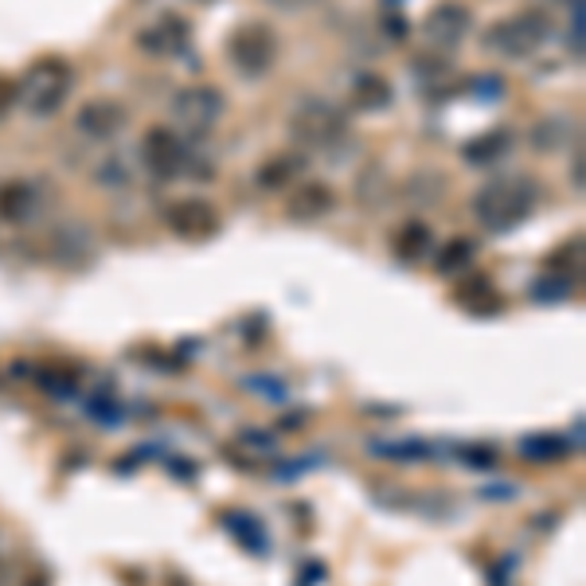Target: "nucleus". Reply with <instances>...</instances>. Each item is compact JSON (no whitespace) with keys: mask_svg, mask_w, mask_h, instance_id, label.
Listing matches in <instances>:
<instances>
[{"mask_svg":"<svg viewBox=\"0 0 586 586\" xmlns=\"http://www.w3.org/2000/svg\"><path fill=\"white\" fill-rule=\"evenodd\" d=\"M267 4H274V9H282V12H302V9H310V4H317V0H267Z\"/></svg>","mask_w":586,"mask_h":586,"instance_id":"26","label":"nucleus"},{"mask_svg":"<svg viewBox=\"0 0 586 586\" xmlns=\"http://www.w3.org/2000/svg\"><path fill=\"white\" fill-rule=\"evenodd\" d=\"M474 28V17L462 0H438L423 17V40L431 52H457Z\"/></svg>","mask_w":586,"mask_h":586,"instance_id":"7","label":"nucleus"},{"mask_svg":"<svg viewBox=\"0 0 586 586\" xmlns=\"http://www.w3.org/2000/svg\"><path fill=\"white\" fill-rule=\"evenodd\" d=\"M454 302L462 305L466 313H474V317H492V313H500V293L492 290V282L489 278H466V282L457 285L454 290Z\"/></svg>","mask_w":586,"mask_h":586,"instance_id":"17","label":"nucleus"},{"mask_svg":"<svg viewBox=\"0 0 586 586\" xmlns=\"http://www.w3.org/2000/svg\"><path fill=\"white\" fill-rule=\"evenodd\" d=\"M517 449L524 462H540V466H547V462H560V457L571 454V442L560 438V434H528V438H520Z\"/></svg>","mask_w":586,"mask_h":586,"instance_id":"18","label":"nucleus"},{"mask_svg":"<svg viewBox=\"0 0 586 586\" xmlns=\"http://www.w3.org/2000/svg\"><path fill=\"white\" fill-rule=\"evenodd\" d=\"M348 102L360 113H380V110H391L395 90H391V83L380 70H360V75L352 78V87H348Z\"/></svg>","mask_w":586,"mask_h":586,"instance_id":"13","label":"nucleus"},{"mask_svg":"<svg viewBox=\"0 0 586 586\" xmlns=\"http://www.w3.org/2000/svg\"><path fill=\"white\" fill-rule=\"evenodd\" d=\"M333 207H337V192H333V184L297 181L290 188V199H285V216H290L293 224H317V219H325Z\"/></svg>","mask_w":586,"mask_h":586,"instance_id":"11","label":"nucleus"},{"mask_svg":"<svg viewBox=\"0 0 586 586\" xmlns=\"http://www.w3.org/2000/svg\"><path fill=\"white\" fill-rule=\"evenodd\" d=\"M380 454H388V457H426V449L419 446V442H406V446H380Z\"/></svg>","mask_w":586,"mask_h":586,"instance_id":"25","label":"nucleus"},{"mask_svg":"<svg viewBox=\"0 0 586 586\" xmlns=\"http://www.w3.org/2000/svg\"><path fill=\"white\" fill-rule=\"evenodd\" d=\"M282 426H285V431H302V426H305V414H285Z\"/></svg>","mask_w":586,"mask_h":586,"instance_id":"27","label":"nucleus"},{"mask_svg":"<svg viewBox=\"0 0 586 586\" xmlns=\"http://www.w3.org/2000/svg\"><path fill=\"white\" fill-rule=\"evenodd\" d=\"M305 169H310V161H305L302 153H274L259 164L254 181H259V188H267V192H282V188H290V184L302 181Z\"/></svg>","mask_w":586,"mask_h":586,"instance_id":"15","label":"nucleus"},{"mask_svg":"<svg viewBox=\"0 0 586 586\" xmlns=\"http://www.w3.org/2000/svg\"><path fill=\"white\" fill-rule=\"evenodd\" d=\"M290 133L305 149H337L348 138V118L325 98H302L290 113Z\"/></svg>","mask_w":586,"mask_h":586,"instance_id":"5","label":"nucleus"},{"mask_svg":"<svg viewBox=\"0 0 586 586\" xmlns=\"http://www.w3.org/2000/svg\"><path fill=\"white\" fill-rule=\"evenodd\" d=\"M224 528H227V532L239 535L247 552L267 555V535H262V528L254 524V520H250V517H242V512H224Z\"/></svg>","mask_w":586,"mask_h":586,"instance_id":"21","label":"nucleus"},{"mask_svg":"<svg viewBox=\"0 0 586 586\" xmlns=\"http://www.w3.org/2000/svg\"><path fill=\"white\" fill-rule=\"evenodd\" d=\"M126 121H130V113H126L121 102H113V98H90V102L78 106L75 130L87 141H113L126 130Z\"/></svg>","mask_w":586,"mask_h":586,"instance_id":"10","label":"nucleus"},{"mask_svg":"<svg viewBox=\"0 0 586 586\" xmlns=\"http://www.w3.org/2000/svg\"><path fill=\"white\" fill-rule=\"evenodd\" d=\"M431 247H434V235L423 219H406V224H399L395 231H391V254H395L399 262H406V267L423 262L426 254H431Z\"/></svg>","mask_w":586,"mask_h":586,"instance_id":"16","label":"nucleus"},{"mask_svg":"<svg viewBox=\"0 0 586 586\" xmlns=\"http://www.w3.org/2000/svg\"><path fill=\"white\" fill-rule=\"evenodd\" d=\"M164 224H169V231L184 242H211L219 231H224L219 207L211 204V199H199V196L173 199V204L164 207Z\"/></svg>","mask_w":586,"mask_h":586,"instance_id":"6","label":"nucleus"},{"mask_svg":"<svg viewBox=\"0 0 586 586\" xmlns=\"http://www.w3.org/2000/svg\"><path fill=\"white\" fill-rule=\"evenodd\" d=\"M141 161H145V169L153 176L173 181L184 164H188V145H184L173 130H164V126H149L145 138H141Z\"/></svg>","mask_w":586,"mask_h":586,"instance_id":"9","label":"nucleus"},{"mask_svg":"<svg viewBox=\"0 0 586 586\" xmlns=\"http://www.w3.org/2000/svg\"><path fill=\"white\" fill-rule=\"evenodd\" d=\"M70 87H75V67L63 55H44L20 75L17 83V102L24 106L32 118H52L63 110Z\"/></svg>","mask_w":586,"mask_h":586,"instance_id":"3","label":"nucleus"},{"mask_svg":"<svg viewBox=\"0 0 586 586\" xmlns=\"http://www.w3.org/2000/svg\"><path fill=\"white\" fill-rule=\"evenodd\" d=\"M40 211V188L32 181H9L0 184V219L9 227H20Z\"/></svg>","mask_w":586,"mask_h":586,"instance_id":"14","label":"nucleus"},{"mask_svg":"<svg viewBox=\"0 0 586 586\" xmlns=\"http://www.w3.org/2000/svg\"><path fill=\"white\" fill-rule=\"evenodd\" d=\"M509 149H512V133L492 130V133H485V138L469 141L462 153H466V161H474V164H492V161H500V156L509 153Z\"/></svg>","mask_w":586,"mask_h":586,"instance_id":"19","label":"nucleus"},{"mask_svg":"<svg viewBox=\"0 0 586 586\" xmlns=\"http://www.w3.org/2000/svg\"><path fill=\"white\" fill-rule=\"evenodd\" d=\"M469 262H477L474 242H469V239H449L446 247L438 250V262H434V270H438V274H462Z\"/></svg>","mask_w":586,"mask_h":586,"instance_id":"20","label":"nucleus"},{"mask_svg":"<svg viewBox=\"0 0 586 586\" xmlns=\"http://www.w3.org/2000/svg\"><path fill=\"white\" fill-rule=\"evenodd\" d=\"M169 586H188V583H184L181 575H169Z\"/></svg>","mask_w":586,"mask_h":586,"instance_id":"28","label":"nucleus"},{"mask_svg":"<svg viewBox=\"0 0 586 586\" xmlns=\"http://www.w3.org/2000/svg\"><path fill=\"white\" fill-rule=\"evenodd\" d=\"M199 4H211V0H199Z\"/></svg>","mask_w":586,"mask_h":586,"instance_id":"29","label":"nucleus"},{"mask_svg":"<svg viewBox=\"0 0 586 586\" xmlns=\"http://www.w3.org/2000/svg\"><path fill=\"white\" fill-rule=\"evenodd\" d=\"M571 290H575V282H571L567 274L540 278V282L532 285V302H563V297H567Z\"/></svg>","mask_w":586,"mask_h":586,"instance_id":"24","label":"nucleus"},{"mask_svg":"<svg viewBox=\"0 0 586 586\" xmlns=\"http://www.w3.org/2000/svg\"><path fill=\"white\" fill-rule=\"evenodd\" d=\"M555 35V17L547 9H520L512 17H500L485 28L481 44L485 52L500 55V59L520 63L532 59L535 52L547 47V40Z\"/></svg>","mask_w":586,"mask_h":586,"instance_id":"2","label":"nucleus"},{"mask_svg":"<svg viewBox=\"0 0 586 586\" xmlns=\"http://www.w3.org/2000/svg\"><path fill=\"white\" fill-rule=\"evenodd\" d=\"M227 110V98L219 87H207V83H196V87H184L181 95L173 98V113L176 121H184L192 133L211 130Z\"/></svg>","mask_w":586,"mask_h":586,"instance_id":"8","label":"nucleus"},{"mask_svg":"<svg viewBox=\"0 0 586 586\" xmlns=\"http://www.w3.org/2000/svg\"><path fill=\"white\" fill-rule=\"evenodd\" d=\"M563 138H571V130H567V121L563 118H547V121H540L532 130V145L535 149H543V153H552V149H560L563 145Z\"/></svg>","mask_w":586,"mask_h":586,"instance_id":"23","label":"nucleus"},{"mask_svg":"<svg viewBox=\"0 0 586 586\" xmlns=\"http://www.w3.org/2000/svg\"><path fill=\"white\" fill-rule=\"evenodd\" d=\"M188 40H192L188 20L173 17V12H164L156 24H149L138 32V47L145 55H184L188 52Z\"/></svg>","mask_w":586,"mask_h":586,"instance_id":"12","label":"nucleus"},{"mask_svg":"<svg viewBox=\"0 0 586 586\" xmlns=\"http://www.w3.org/2000/svg\"><path fill=\"white\" fill-rule=\"evenodd\" d=\"M282 40L267 20H247L227 35V59L242 78H267L278 63Z\"/></svg>","mask_w":586,"mask_h":586,"instance_id":"4","label":"nucleus"},{"mask_svg":"<svg viewBox=\"0 0 586 586\" xmlns=\"http://www.w3.org/2000/svg\"><path fill=\"white\" fill-rule=\"evenodd\" d=\"M540 204V184L528 176H497L474 196V219L492 235H509L524 224Z\"/></svg>","mask_w":586,"mask_h":586,"instance_id":"1","label":"nucleus"},{"mask_svg":"<svg viewBox=\"0 0 586 586\" xmlns=\"http://www.w3.org/2000/svg\"><path fill=\"white\" fill-rule=\"evenodd\" d=\"M35 383L47 391V395L55 399H70L78 391V380H75V371L70 368H55V363H47V368L35 371Z\"/></svg>","mask_w":586,"mask_h":586,"instance_id":"22","label":"nucleus"}]
</instances>
